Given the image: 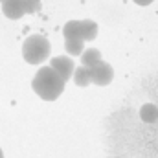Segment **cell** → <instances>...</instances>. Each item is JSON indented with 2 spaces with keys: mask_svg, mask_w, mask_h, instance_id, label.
I'll use <instances>...</instances> for the list:
<instances>
[{
  "mask_svg": "<svg viewBox=\"0 0 158 158\" xmlns=\"http://www.w3.org/2000/svg\"><path fill=\"white\" fill-rule=\"evenodd\" d=\"M31 88L40 99L55 101L64 90V81L52 66H42L31 81Z\"/></svg>",
  "mask_w": 158,
  "mask_h": 158,
  "instance_id": "6da1fadb",
  "label": "cell"
},
{
  "mask_svg": "<svg viewBox=\"0 0 158 158\" xmlns=\"http://www.w3.org/2000/svg\"><path fill=\"white\" fill-rule=\"evenodd\" d=\"M50 42L42 35H31L22 44V57L28 61V64H40L50 57Z\"/></svg>",
  "mask_w": 158,
  "mask_h": 158,
  "instance_id": "7a4b0ae2",
  "label": "cell"
},
{
  "mask_svg": "<svg viewBox=\"0 0 158 158\" xmlns=\"http://www.w3.org/2000/svg\"><path fill=\"white\" fill-rule=\"evenodd\" d=\"M88 72H90V81L96 83L98 86H107V85L114 79V70H112V66H110L109 63H105L103 59H101L99 63H96L94 66H90Z\"/></svg>",
  "mask_w": 158,
  "mask_h": 158,
  "instance_id": "3957f363",
  "label": "cell"
},
{
  "mask_svg": "<svg viewBox=\"0 0 158 158\" xmlns=\"http://www.w3.org/2000/svg\"><path fill=\"white\" fill-rule=\"evenodd\" d=\"M50 66L63 77V81L66 83L68 79L74 76V70H76V64H74V61L70 59V57H53L52 59V63H50Z\"/></svg>",
  "mask_w": 158,
  "mask_h": 158,
  "instance_id": "277c9868",
  "label": "cell"
},
{
  "mask_svg": "<svg viewBox=\"0 0 158 158\" xmlns=\"http://www.w3.org/2000/svg\"><path fill=\"white\" fill-rule=\"evenodd\" d=\"M2 11H4V15H6L7 19L17 20V19H20V17L26 13V9H24V0H6V2L2 4Z\"/></svg>",
  "mask_w": 158,
  "mask_h": 158,
  "instance_id": "5b68a950",
  "label": "cell"
},
{
  "mask_svg": "<svg viewBox=\"0 0 158 158\" xmlns=\"http://www.w3.org/2000/svg\"><path fill=\"white\" fill-rule=\"evenodd\" d=\"M63 33H64V40L81 39V20H68L63 28Z\"/></svg>",
  "mask_w": 158,
  "mask_h": 158,
  "instance_id": "8992f818",
  "label": "cell"
},
{
  "mask_svg": "<svg viewBox=\"0 0 158 158\" xmlns=\"http://www.w3.org/2000/svg\"><path fill=\"white\" fill-rule=\"evenodd\" d=\"M98 35V24L94 20H81V39L94 40Z\"/></svg>",
  "mask_w": 158,
  "mask_h": 158,
  "instance_id": "52a82bcc",
  "label": "cell"
},
{
  "mask_svg": "<svg viewBox=\"0 0 158 158\" xmlns=\"http://www.w3.org/2000/svg\"><path fill=\"white\" fill-rule=\"evenodd\" d=\"M99 61H101V53H99V50H96V48L86 50V52L81 55V66H85V68H90V66H94V64L99 63Z\"/></svg>",
  "mask_w": 158,
  "mask_h": 158,
  "instance_id": "ba28073f",
  "label": "cell"
},
{
  "mask_svg": "<svg viewBox=\"0 0 158 158\" xmlns=\"http://www.w3.org/2000/svg\"><path fill=\"white\" fill-rule=\"evenodd\" d=\"M74 83L77 85V86H88L92 81H90V72H88V68H85V66H77L76 70H74Z\"/></svg>",
  "mask_w": 158,
  "mask_h": 158,
  "instance_id": "9c48e42d",
  "label": "cell"
},
{
  "mask_svg": "<svg viewBox=\"0 0 158 158\" xmlns=\"http://www.w3.org/2000/svg\"><path fill=\"white\" fill-rule=\"evenodd\" d=\"M83 46H85V40H81V39L64 40V50H66V53H70L72 57H74V55H83Z\"/></svg>",
  "mask_w": 158,
  "mask_h": 158,
  "instance_id": "30bf717a",
  "label": "cell"
},
{
  "mask_svg": "<svg viewBox=\"0 0 158 158\" xmlns=\"http://www.w3.org/2000/svg\"><path fill=\"white\" fill-rule=\"evenodd\" d=\"M40 7V0H24V9L26 13H35Z\"/></svg>",
  "mask_w": 158,
  "mask_h": 158,
  "instance_id": "8fae6325",
  "label": "cell"
},
{
  "mask_svg": "<svg viewBox=\"0 0 158 158\" xmlns=\"http://www.w3.org/2000/svg\"><path fill=\"white\" fill-rule=\"evenodd\" d=\"M134 2H136L138 6H149V4H151L153 0H134Z\"/></svg>",
  "mask_w": 158,
  "mask_h": 158,
  "instance_id": "7c38bea8",
  "label": "cell"
},
{
  "mask_svg": "<svg viewBox=\"0 0 158 158\" xmlns=\"http://www.w3.org/2000/svg\"><path fill=\"white\" fill-rule=\"evenodd\" d=\"M0 158H4V153H2V149H0Z\"/></svg>",
  "mask_w": 158,
  "mask_h": 158,
  "instance_id": "4fadbf2b",
  "label": "cell"
},
{
  "mask_svg": "<svg viewBox=\"0 0 158 158\" xmlns=\"http://www.w3.org/2000/svg\"><path fill=\"white\" fill-rule=\"evenodd\" d=\"M0 2H2V4H4V2H6V0H0Z\"/></svg>",
  "mask_w": 158,
  "mask_h": 158,
  "instance_id": "5bb4252c",
  "label": "cell"
}]
</instances>
